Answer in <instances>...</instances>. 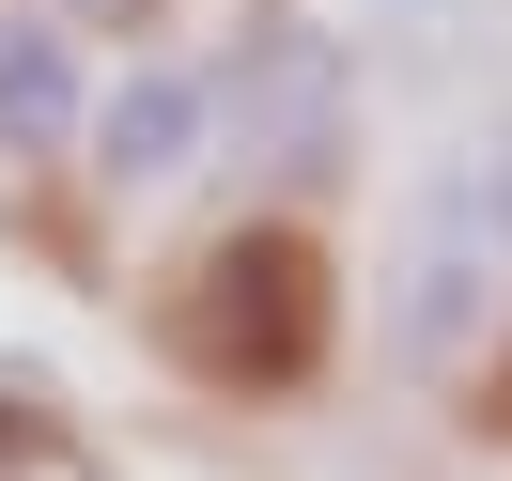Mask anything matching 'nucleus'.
Wrapping results in <instances>:
<instances>
[{
	"label": "nucleus",
	"mask_w": 512,
	"mask_h": 481,
	"mask_svg": "<svg viewBox=\"0 0 512 481\" xmlns=\"http://www.w3.org/2000/svg\"><path fill=\"white\" fill-rule=\"evenodd\" d=\"M497 388H512V342H497Z\"/></svg>",
	"instance_id": "8"
},
{
	"label": "nucleus",
	"mask_w": 512,
	"mask_h": 481,
	"mask_svg": "<svg viewBox=\"0 0 512 481\" xmlns=\"http://www.w3.org/2000/svg\"><path fill=\"white\" fill-rule=\"evenodd\" d=\"M202 140H218V78L202 63H140V78H94V140H78V156H94L109 202H156Z\"/></svg>",
	"instance_id": "4"
},
{
	"label": "nucleus",
	"mask_w": 512,
	"mask_h": 481,
	"mask_svg": "<svg viewBox=\"0 0 512 481\" xmlns=\"http://www.w3.org/2000/svg\"><path fill=\"white\" fill-rule=\"evenodd\" d=\"M481 326L512 342V264L466 233V202H450V187H419L404 264H388V357H404V373H450Z\"/></svg>",
	"instance_id": "3"
},
{
	"label": "nucleus",
	"mask_w": 512,
	"mask_h": 481,
	"mask_svg": "<svg viewBox=\"0 0 512 481\" xmlns=\"http://www.w3.org/2000/svg\"><path fill=\"white\" fill-rule=\"evenodd\" d=\"M435 187H450V202H466V233H481V249H497V264H512V125H497V140H481V156H466V171H435Z\"/></svg>",
	"instance_id": "6"
},
{
	"label": "nucleus",
	"mask_w": 512,
	"mask_h": 481,
	"mask_svg": "<svg viewBox=\"0 0 512 481\" xmlns=\"http://www.w3.org/2000/svg\"><path fill=\"white\" fill-rule=\"evenodd\" d=\"M47 16H63V32H78V16H156V0H47Z\"/></svg>",
	"instance_id": "7"
},
{
	"label": "nucleus",
	"mask_w": 512,
	"mask_h": 481,
	"mask_svg": "<svg viewBox=\"0 0 512 481\" xmlns=\"http://www.w3.org/2000/svg\"><path fill=\"white\" fill-rule=\"evenodd\" d=\"M94 140V63H78V32L47 16V0H0V156L47 171Z\"/></svg>",
	"instance_id": "5"
},
{
	"label": "nucleus",
	"mask_w": 512,
	"mask_h": 481,
	"mask_svg": "<svg viewBox=\"0 0 512 481\" xmlns=\"http://www.w3.org/2000/svg\"><path fill=\"white\" fill-rule=\"evenodd\" d=\"M218 125H233V156H249L264 202L326 187V171H342V47H326L311 16H249L233 63H218Z\"/></svg>",
	"instance_id": "2"
},
{
	"label": "nucleus",
	"mask_w": 512,
	"mask_h": 481,
	"mask_svg": "<svg viewBox=\"0 0 512 481\" xmlns=\"http://www.w3.org/2000/svg\"><path fill=\"white\" fill-rule=\"evenodd\" d=\"M156 326H171V357H187V373H218V388H295V373H311V342H326L311 233H264V218H233L218 249H202L187 280L156 295Z\"/></svg>",
	"instance_id": "1"
}]
</instances>
